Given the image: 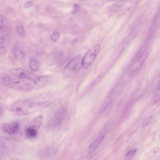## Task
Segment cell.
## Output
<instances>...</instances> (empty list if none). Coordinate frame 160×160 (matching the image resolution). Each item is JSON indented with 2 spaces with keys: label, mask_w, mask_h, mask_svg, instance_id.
Segmentation results:
<instances>
[{
  "label": "cell",
  "mask_w": 160,
  "mask_h": 160,
  "mask_svg": "<svg viewBox=\"0 0 160 160\" xmlns=\"http://www.w3.org/2000/svg\"><path fill=\"white\" fill-rule=\"evenodd\" d=\"M38 77L34 80L15 78L6 73L0 75V81L4 86L10 88L21 91H29L41 88Z\"/></svg>",
  "instance_id": "6da1fadb"
},
{
  "label": "cell",
  "mask_w": 160,
  "mask_h": 160,
  "mask_svg": "<svg viewBox=\"0 0 160 160\" xmlns=\"http://www.w3.org/2000/svg\"><path fill=\"white\" fill-rule=\"evenodd\" d=\"M32 99L18 100L12 103L9 106L10 110L16 115L24 116L36 112L38 106Z\"/></svg>",
  "instance_id": "7a4b0ae2"
},
{
  "label": "cell",
  "mask_w": 160,
  "mask_h": 160,
  "mask_svg": "<svg viewBox=\"0 0 160 160\" xmlns=\"http://www.w3.org/2000/svg\"><path fill=\"white\" fill-rule=\"evenodd\" d=\"M42 121L43 118L41 115L33 118L25 128L24 132L25 137L29 139H33L36 138Z\"/></svg>",
  "instance_id": "3957f363"
},
{
  "label": "cell",
  "mask_w": 160,
  "mask_h": 160,
  "mask_svg": "<svg viewBox=\"0 0 160 160\" xmlns=\"http://www.w3.org/2000/svg\"><path fill=\"white\" fill-rule=\"evenodd\" d=\"M82 58L80 56L78 55L68 62L63 71L66 76L71 77L77 74L82 68Z\"/></svg>",
  "instance_id": "277c9868"
},
{
  "label": "cell",
  "mask_w": 160,
  "mask_h": 160,
  "mask_svg": "<svg viewBox=\"0 0 160 160\" xmlns=\"http://www.w3.org/2000/svg\"><path fill=\"white\" fill-rule=\"evenodd\" d=\"M100 45L99 44H97L86 53L82 58V68L83 69H87L92 65L100 50Z\"/></svg>",
  "instance_id": "5b68a950"
},
{
  "label": "cell",
  "mask_w": 160,
  "mask_h": 160,
  "mask_svg": "<svg viewBox=\"0 0 160 160\" xmlns=\"http://www.w3.org/2000/svg\"><path fill=\"white\" fill-rule=\"evenodd\" d=\"M67 109L64 106L59 108L55 112L50 121V126L52 129H57L63 123L66 116Z\"/></svg>",
  "instance_id": "8992f818"
},
{
  "label": "cell",
  "mask_w": 160,
  "mask_h": 160,
  "mask_svg": "<svg viewBox=\"0 0 160 160\" xmlns=\"http://www.w3.org/2000/svg\"><path fill=\"white\" fill-rule=\"evenodd\" d=\"M10 72L15 77L24 79L34 80L38 77L36 74L21 68H12L10 70Z\"/></svg>",
  "instance_id": "52a82bcc"
},
{
  "label": "cell",
  "mask_w": 160,
  "mask_h": 160,
  "mask_svg": "<svg viewBox=\"0 0 160 160\" xmlns=\"http://www.w3.org/2000/svg\"><path fill=\"white\" fill-rule=\"evenodd\" d=\"M20 127L19 123L17 121H12L3 123L0 125V128L4 132L9 134H14L18 131Z\"/></svg>",
  "instance_id": "ba28073f"
},
{
  "label": "cell",
  "mask_w": 160,
  "mask_h": 160,
  "mask_svg": "<svg viewBox=\"0 0 160 160\" xmlns=\"http://www.w3.org/2000/svg\"><path fill=\"white\" fill-rule=\"evenodd\" d=\"M104 138L102 135L95 140L88 148L85 152V155H89L93 152L99 146Z\"/></svg>",
  "instance_id": "9c48e42d"
},
{
  "label": "cell",
  "mask_w": 160,
  "mask_h": 160,
  "mask_svg": "<svg viewBox=\"0 0 160 160\" xmlns=\"http://www.w3.org/2000/svg\"><path fill=\"white\" fill-rule=\"evenodd\" d=\"M51 97V95L50 93H44L38 95L32 99L37 104L39 105L48 102Z\"/></svg>",
  "instance_id": "30bf717a"
},
{
  "label": "cell",
  "mask_w": 160,
  "mask_h": 160,
  "mask_svg": "<svg viewBox=\"0 0 160 160\" xmlns=\"http://www.w3.org/2000/svg\"><path fill=\"white\" fill-rule=\"evenodd\" d=\"M149 54V50L148 48L145 49L140 55L137 59L136 64L139 68L140 67L148 57Z\"/></svg>",
  "instance_id": "8fae6325"
},
{
  "label": "cell",
  "mask_w": 160,
  "mask_h": 160,
  "mask_svg": "<svg viewBox=\"0 0 160 160\" xmlns=\"http://www.w3.org/2000/svg\"><path fill=\"white\" fill-rule=\"evenodd\" d=\"M14 56L15 60L20 62L23 60L24 58V54L22 50L19 48H17L14 51Z\"/></svg>",
  "instance_id": "7c38bea8"
},
{
  "label": "cell",
  "mask_w": 160,
  "mask_h": 160,
  "mask_svg": "<svg viewBox=\"0 0 160 160\" xmlns=\"http://www.w3.org/2000/svg\"><path fill=\"white\" fill-rule=\"evenodd\" d=\"M30 69L33 71H36L39 68V64L38 61L35 60H31L29 64Z\"/></svg>",
  "instance_id": "4fadbf2b"
},
{
  "label": "cell",
  "mask_w": 160,
  "mask_h": 160,
  "mask_svg": "<svg viewBox=\"0 0 160 160\" xmlns=\"http://www.w3.org/2000/svg\"><path fill=\"white\" fill-rule=\"evenodd\" d=\"M137 151V149H133L129 151L126 154L125 160H130L134 155Z\"/></svg>",
  "instance_id": "5bb4252c"
},
{
  "label": "cell",
  "mask_w": 160,
  "mask_h": 160,
  "mask_svg": "<svg viewBox=\"0 0 160 160\" xmlns=\"http://www.w3.org/2000/svg\"><path fill=\"white\" fill-rule=\"evenodd\" d=\"M153 116H151L146 118L142 122V127L143 128L145 127L151 120Z\"/></svg>",
  "instance_id": "9a60e30c"
},
{
  "label": "cell",
  "mask_w": 160,
  "mask_h": 160,
  "mask_svg": "<svg viewBox=\"0 0 160 160\" xmlns=\"http://www.w3.org/2000/svg\"><path fill=\"white\" fill-rule=\"evenodd\" d=\"M60 37V34L58 32H53L51 35V38L52 41L54 42L57 41Z\"/></svg>",
  "instance_id": "2e32d148"
},
{
  "label": "cell",
  "mask_w": 160,
  "mask_h": 160,
  "mask_svg": "<svg viewBox=\"0 0 160 160\" xmlns=\"http://www.w3.org/2000/svg\"><path fill=\"white\" fill-rule=\"evenodd\" d=\"M17 31L18 32L20 35L23 34L24 32V28L22 26H19L17 29Z\"/></svg>",
  "instance_id": "e0dca14e"
},
{
  "label": "cell",
  "mask_w": 160,
  "mask_h": 160,
  "mask_svg": "<svg viewBox=\"0 0 160 160\" xmlns=\"http://www.w3.org/2000/svg\"><path fill=\"white\" fill-rule=\"evenodd\" d=\"M33 5V2L32 1H29L26 2L24 4L23 7L25 8H27L32 6Z\"/></svg>",
  "instance_id": "ac0fdd59"
},
{
  "label": "cell",
  "mask_w": 160,
  "mask_h": 160,
  "mask_svg": "<svg viewBox=\"0 0 160 160\" xmlns=\"http://www.w3.org/2000/svg\"><path fill=\"white\" fill-rule=\"evenodd\" d=\"M79 8V5L77 4H75L73 6V9L72 11V13H75L77 12Z\"/></svg>",
  "instance_id": "d6986e66"
},
{
  "label": "cell",
  "mask_w": 160,
  "mask_h": 160,
  "mask_svg": "<svg viewBox=\"0 0 160 160\" xmlns=\"http://www.w3.org/2000/svg\"><path fill=\"white\" fill-rule=\"evenodd\" d=\"M0 52L1 54H5L6 52V49L5 47L2 46L0 48Z\"/></svg>",
  "instance_id": "ffe728a7"
},
{
  "label": "cell",
  "mask_w": 160,
  "mask_h": 160,
  "mask_svg": "<svg viewBox=\"0 0 160 160\" xmlns=\"http://www.w3.org/2000/svg\"><path fill=\"white\" fill-rule=\"evenodd\" d=\"M7 37L6 36L4 35L2 36V37H1L0 38V44L1 45L2 44L4 41L6 39Z\"/></svg>",
  "instance_id": "44dd1931"
},
{
  "label": "cell",
  "mask_w": 160,
  "mask_h": 160,
  "mask_svg": "<svg viewBox=\"0 0 160 160\" xmlns=\"http://www.w3.org/2000/svg\"><path fill=\"white\" fill-rule=\"evenodd\" d=\"M4 111V108L3 104H0V116L3 114Z\"/></svg>",
  "instance_id": "7402d4cb"
},
{
  "label": "cell",
  "mask_w": 160,
  "mask_h": 160,
  "mask_svg": "<svg viewBox=\"0 0 160 160\" xmlns=\"http://www.w3.org/2000/svg\"><path fill=\"white\" fill-rule=\"evenodd\" d=\"M4 20L3 19L1 18L0 29L1 30L4 28Z\"/></svg>",
  "instance_id": "603a6c76"
},
{
  "label": "cell",
  "mask_w": 160,
  "mask_h": 160,
  "mask_svg": "<svg viewBox=\"0 0 160 160\" xmlns=\"http://www.w3.org/2000/svg\"><path fill=\"white\" fill-rule=\"evenodd\" d=\"M160 99V93L157 94L156 97L154 100V102H158Z\"/></svg>",
  "instance_id": "cb8c5ba5"
},
{
  "label": "cell",
  "mask_w": 160,
  "mask_h": 160,
  "mask_svg": "<svg viewBox=\"0 0 160 160\" xmlns=\"http://www.w3.org/2000/svg\"><path fill=\"white\" fill-rule=\"evenodd\" d=\"M152 152L154 153H157L159 151V149L157 148H155L151 150Z\"/></svg>",
  "instance_id": "d4e9b609"
},
{
  "label": "cell",
  "mask_w": 160,
  "mask_h": 160,
  "mask_svg": "<svg viewBox=\"0 0 160 160\" xmlns=\"http://www.w3.org/2000/svg\"><path fill=\"white\" fill-rule=\"evenodd\" d=\"M9 160H22L19 158H14L10 159Z\"/></svg>",
  "instance_id": "484cf974"
},
{
  "label": "cell",
  "mask_w": 160,
  "mask_h": 160,
  "mask_svg": "<svg viewBox=\"0 0 160 160\" xmlns=\"http://www.w3.org/2000/svg\"><path fill=\"white\" fill-rule=\"evenodd\" d=\"M157 88L158 89H160V81H159L157 85Z\"/></svg>",
  "instance_id": "4316f807"
}]
</instances>
